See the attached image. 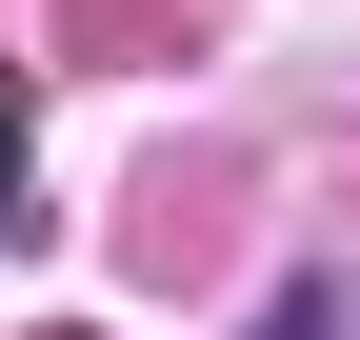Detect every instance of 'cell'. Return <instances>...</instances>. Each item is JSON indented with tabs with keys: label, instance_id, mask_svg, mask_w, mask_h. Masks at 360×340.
Listing matches in <instances>:
<instances>
[{
	"label": "cell",
	"instance_id": "1",
	"mask_svg": "<svg viewBox=\"0 0 360 340\" xmlns=\"http://www.w3.org/2000/svg\"><path fill=\"white\" fill-rule=\"evenodd\" d=\"M0 200H20V100H0Z\"/></svg>",
	"mask_w": 360,
	"mask_h": 340
}]
</instances>
